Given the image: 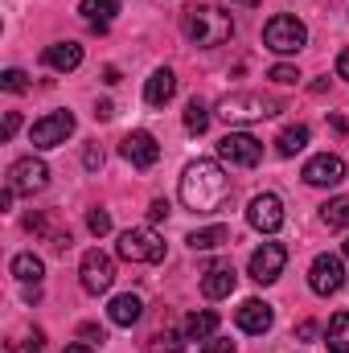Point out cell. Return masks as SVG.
I'll return each mask as SVG.
<instances>
[{
	"label": "cell",
	"instance_id": "37",
	"mask_svg": "<svg viewBox=\"0 0 349 353\" xmlns=\"http://www.w3.org/2000/svg\"><path fill=\"white\" fill-rule=\"evenodd\" d=\"M148 218H152V222H161V218H169V201H161V197H157V201L148 205Z\"/></svg>",
	"mask_w": 349,
	"mask_h": 353
},
{
	"label": "cell",
	"instance_id": "40",
	"mask_svg": "<svg viewBox=\"0 0 349 353\" xmlns=\"http://www.w3.org/2000/svg\"><path fill=\"white\" fill-rule=\"evenodd\" d=\"M300 337H304V341H308V337H317V325H312V321H304V325H300Z\"/></svg>",
	"mask_w": 349,
	"mask_h": 353
},
{
	"label": "cell",
	"instance_id": "32",
	"mask_svg": "<svg viewBox=\"0 0 349 353\" xmlns=\"http://www.w3.org/2000/svg\"><path fill=\"white\" fill-rule=\"evenodd\" d=\"M83 165H87L90 173H94V169H103V148H99V144H87V152H83Z\"/></svg>",
	"mask_w": 349,
	"mask_h": 353
},
{
	"label": "cell",
	"instance_id": "28",
	"mask_svg": "<svg viewBox=\"0 0 349 353\" xmlns=\"http://www.w3.org/2000/svg\"><path fill=\"white\" fill-rule=\"evenodd\" d=\"M148 353H185V345H181V337L177 333H157V337H148Z\"/></svg>",
	"mask_w": 349,
	"mask_h": 353
},
{
	"label": "cell",
	"instance_id": "1",
	"mask_svg": "<svg viewBox=\"0 0 349 353\" xmlns=\"http://www.w3.org/2000/svg\"><path fill=\"white\" fill-rule=\"evenodd\" d=\"M177 193H181L185 210H193V214H218L230 201L235 185H230V176H226V169L218 161H193L181 173V189Z\"/></svg>",
	"mask_w": 349,
	"mask_h": 353
},
{
	"label": "cell",
	"instance_id": "19",
	"mask_svg": "<svg viewBox=\"0 0 349 353\" xmlns=\"http://www.w3.org/2000/svg\"><path fill=\"white\" fill-rule=\"evenodd\" d=\"M173 94H177V74L169 70V66H161V70L148 74V83H144V99H148V107H165Z\"/></svg>",
	"mask_w": 349,
	"mask_h": 353
},
{
	"label": "cell",
	"instance_id": "13",
	"mask_svg": "<svg viewBox=\"0 0 349 353\" xmlns=\"http://www.w3.org/2000/svg\"><path fill=\"white\" fill-rule=\"evenodd\" d=\"M283 263H288V251H283L279 243H263L259 251L251 255L247 271H251L255 283H275V279L283 275Z\"/></svg>",
	"mask_w": 349,
	"mask_h": 353
},
{
	"label": "cell",
	"instance_id": "33",
	"mask_svg": "<svg viewBox=\"0 0 349 353\" xmlns=\"http://www.w3.org/2000/svg\"><path fill=\"white\" fill-rule=\"evenodd\" d=\"M201 353H235V341H226V337H210V341L201 345Z\"/></svg>",
	"mask_w": 349,
	"mask_h": 353
},
{
	"label": "cell",
	"instance_id": "12",
	"mask_svg": "<svg viewBox=\"0 0 349 353\" xmlns=\"http://www.w3.org/2000/svg\"><path fill=\"white\" fill-rule=\"evenodd\" d=\"M247 222H251L259 234H275V230L283 226V201H279L275 193H259V197H251V205H247Z\"/></svg>",
	"mask_w": 349,
	"mask_h": 353
},
{
	"label": "cell",
	"instance_id": "2",
	"mask_svg": "<svg viewBox=\"0 0 349 353\" xmlns=\"http://www.w3.org/2000/svg\"><path fill=\"white\" fill-rule=\"evenodd\" d=\"M181 29H185V37H189L193 46H201V50H214V46H222V41L235 37V21H230V12H222L218 4H193V8H185V12H181Z\"/></svg>",
	"mask_w": 349,
	"mask_h": 353
},
{
	"label": "cell",
	"instance_id": "43",
	"mask_svg": "<svg viewBox=\"0 0 349 353\" xmlns=\"http://www.w3.org/2000/svg\"><path fill=\"white\" fill-rule=\"evenodd\" d=\"M346 259H349V239H346Z\"/></svg>",
	"mask_w": 349,
	"mask_h": 353
},
{
	"label": "cell",
	"instance_id": "15",
	"mask_svg": "<svg viewBox=\"0 0 349 353\" xmlns=\"http://www.w3.org/2000/svg\"><path fill=\"white\" fill-rule=\"evenodd\" d=\"M235 321H239V329L243 333H267L271 329V321H275V312H271V304L267 300H243L239 304V312H235Z\"/></svg>",
	"mask_w": 349,
	"mask_h": 353
},
{
	"label": "cell",
	"instance_id": "34",
	"mask_svg": "<svg viewBox=\"0 0 349 353\" xmlns=\"http://www.w3.org/2000/svg\"><path fill=\"white\" fill-rule=\"evenodd\" d=\"M79 337H87V345H94V341L103 345V341H107V333H103L99 325H83V329H79Z\"/></svg>",
	"mask_w": 349,
	"mask_h": 353
},
{
	"label": "cell",
	"instance_id": "31",
	"mask_svg": "<svg viewBox=\"0 0 349 353\" xmlns=\"http://www.w3.org/2000/svg\"><path fill=\"white\" fill-rule=\"evenodd\" d=\"M0 87L8 90V94H25V90H29V79H25V70H4Z\"/></svg>",
	"mask_w": 349,
	"mask_h": 353
},
{
	"label": "cell",
	"instance_id": "41",
	"mask_svg": "<svg viewBox=\"0 0 349 353\" xmlns=\"http://www.w3.org/2000/svg\"><path fill=\"white\" fill-rule=\"evenodd\" d=\"M62 353H94V350H90L87 341H79V345H66V350H62Z\"/></svg>",
	"mask_w": 349,
	"mask_h": 353
},
{
	"label": "cell",
	"instance_id": "16",
	"mask_svg": "<svg viewBox=\"0 0 349 353\" xmlns=\"http://www.w3.org/2000/svg\"><path fill=\"white\" fill-rule=\"evenodd\" d=\"M46 66L50 70H62V74H70V70H79L83 66V46L79 41H54V46H46Z\"/></svg>",
	"mask_w": 349,
	"mask_h": 353
},
{
	"label": "cell",
	"instance_id": "3",
	"mask_svg": "<svg viewBox=\"0 0 349 353\" xmlns=\"http://www.w3.org/2000/svg\"><path fill=\"white\" fill-rule=\"evenodd\" d=\"M279 111H283V103L271 94H259V90H235L218 103V115L226 123H255V119H271Z\"/></svg>",
	"mask_w": 349,
	"mask_h": 353
},
{
	"label": "cell",
	"instance_id": "11",
	"mask_svg": "<svg viewBox=\"0 0 349 353\" xmlns=\"http://www.w3.org/2000/svg\"><path fill=\"white\" fill-rule=\"evenodd\" d=\"M119 157L132 165V169H152L161 161V144L152 132H128L123 144H119Z\"/></svg>",
	"mask_w": 349,
	"mask_h": 353
},
{
	"label": "cell",
	"instance_id": "22",
	"mask_svg": "<svg viewBox=\"0 0 349 353\" xmlns=\"http://www.w3.org/2000/svg\"><path fill=\"white\" fill-rule=\"evenodd\" d=\"M304 144H308V128H304V123H288V128L275 136V152H279V157H296V152H304Z\"/></svg>",
	"mask_w": 349,
	"mask_h": 353
},
{
	"label": "cell",
	"instance_id": "38",
	"mask_svg": "<svg viewBox=\"0 0 349 353\" xmlns=\"http://www.w3.org/2000/svg\"><path fill=\"white\" fill-rule=\"evenodd\" d=\"M337 79H346V83H349V50L337 54Z\"/></svg>",
	"mask_w": 349,
	"mask_h": 353
},
{
	"label": "cell",
	"instance_id": "21",
	"mask_svg": "<svg viewBox=\"0 0 349 353\" xmlns=\"http://www.w3.org/2000/svg\"><path fill=\"white\" fill-rule=\"evenodd\" d=\"M214 333H218V312L201 308V312L185 316V341H210Z\"/></svg>",
	"mask_w": 349,
	"mask_h": 353
},
{
	"label": "cell",
	"instance_id": "29",
	"mask_svg": "<svg viewBox=\"0 0 349 353\" xmlns=\"http://www.w3.org/2000/svg\"><path fill=\"white\" fill-rule=\"evenodd\" d=\"M267 79H271L275 87H296V83H300V70H296V66H288V62H279V66H271V70H267Z\"/></svg>",
	"mask_w": 349,
	"mask_h": 353
},
{
	"label": "cell",
	"instance_id": "23",
	"mask_svg": "<svg viewBox=\"0 0 349 353\" xmlns=\"http://www.w3.org/2000/svg\"><path fill=\"white\" fill-rule=\"evenodd\" d=\"M12 275H17L21 283H37V288H41V279H46V263H41L33 251H25V255L12 259Z\"/></svg>",
	"mask_w": 349,
	"mask_h": 353
},
{
	"label": "cell",
	"instance_id": "24",
	"mask_svg": "<svg viewBox=\"0 0 349 353\" xmlns=\"http://www.w3.org/2000/svg\"><path fill=\"white\" fill-rule=\"evenodd\" d=\"M325 345L329 353H349V312H337L325 329Z\"/></svg>",
	"mask_w": 349,
	"mask_h": 353
},
{
	"label": "cell",
	"instance_id": "18",
	"mask_svg": "<svg viewBox=\"0 0 349 353\" xmlns=\"http://www.w3.org/2000/svg\"><path fill=\"white\" fill-rule=\"evenodd\" d=\"M107 316H111V325H119V329H132V325L144 316V300H140L136 292H123V296H115V300L107 304Z\"/></svg>",
	"mask_w": 349,
	"mask_h": 353
},
{
	"label": "cell",
	"instance_id": "30",
	"mask_svg": "<svg viewBox=\"0 0 349 353\" xmlns=\"http://www.w3.org/2000/svg\"><path fill=\"white\" fill-rule=\"evenodd\" d=\"M87 230L94 234V239H103V234L111 230V214H107V210H90L87 214Z\"/></svg>",
	"mask_w": 349,
	"mask_h": 353
},
{
	"label": "cell",
	"instance_id": "17",
	"mask_svg": "<svg viewBox=\"0 0 349 353\" xmlns=\"http://www.w3.org/2000/svg\"><path fill=\"white\" fill-rule=\"evenodd\" d=\"M235 292V267L230 263H214L201 275V296L206 300H226Z\"/></svg>",
	"mask_w": 349,
	"mask_h": 353
},
{
	"label": "cell",
	"instance_id": "7",
	"mask_svg": "<svg viewBox=\"0 0 349 353\" xmlns=\"http://www.w3.org/2000/svg\"><path fill=\"white\" fill-rule=\"evenodd\" d=\"M50 185V165L41 157H21L12 169H8V189L21 193V197H33Z\"/></svg>",
	"mask_w": 349,
	"mask_h": 353
},
{
	"label": "cell",
	"instance_id": "42",
	"mask_svg": "<svg viewBox=\"0 0 349 353\" xmlns=\"http://www.w3.org/2000/svg\"><path fill=\"white\" fill-rule=\"evenodd\" d=\"M235 4H243V8H255V4H259V0H235Z\"/></svg>",
	"mask_w": 349,
	"mask_h": 353
},
{
	"label": "cell",
	"instance_id": "9",
	"mask_svg": "<svg viewBox=\"0 0 349 353\" xmlns=\"http://www.w3.org/2000/svg\"><path fill=\"white\" fill-rule=\"evenodd\" d=\"M346 283V267H341V255H317L312 267H308V288L317 296H337Z\"/></svg>",
	"mask_w": 349,
	"mask_h": 353
},
{
	"label": "cell",
	"instance_id": "36",
	"mask_svg": "<svg viewBox=\"0 0 349 353\" xmlns=\"http://www.w3.org/2000/svg\"><path fill=\"white\" fill-rule=\"evenodd\" d=\"M17 128H21V115H17V111H8V115H4V140H12V136H17Z\"/></svg>",
	"mask_w": 349,
	"mask_h": 353
},
{
	"label": "cell",
	"instance_id": "14",
	"mask_svg": "<svg viewBox=\"0 0 349 353\" xmlns=\"http://www.w3.org/2000/svg\"><path fill=\"white\" fill-rule=\"evenodd\" d=\"M341 176H346V165H341V157H333V152H321V157H312V161L304 165V181H308V185H321V189H333Z\"/></svg>",
	"mask_w": 349,
	"mask_h": 353
},
{
	"label": "cell",
	"instance_id": "4",
	"mask_svg": "<svg viewBox=\"0 0 349 353\" xmlns=\"http://www.w3.org/2000/svg\"><path fill=\"white\" fill-rule=\"evenodd\" d=\"M304 41H308V29H304L300 17L279 12V17H271L263 25V46L271 54H296V50H304Z\"/></svg>",
	"mask_w": 349,
	"mask_h": 353
},
{
	"label": "cell",
	"instance_id": "27",
	"mask_svg": "<svg viewBox=\"0 0 349 353\" xmlns=\"http://www.w3.org/2000/svg\"><path fill=\"white\" fill-rule=\"evenodd\" d=\"M185 128H189L193 136H201V132L210 128V107H206L201 99H189V103H185Z\"/></svg>",
	"mask_w": 349,
	"mask_h": 353
},
{
	"label": "cell",
	"instance_id": "39",
	"mask_svg": "<svg viewBox=\"0 0 349 353\" xmlns=\"http://www.w3.org/2000/svg\"><path fill=\"white\" fill-rule=\"evenodd\" d=\"M103 83L115 87V83H119V66H107V70H103Z\"/></svg>",
	"mask_w": 349,
	"mask_h": 353
},
{
	"label": "cell",
	"instance_id": "5",
	"mask_svg": "<svg viewBox=\"0 0 349 353\" xmlns=\"http://www.w3.org/2000/svg\"><path fill=\"white\" fill-rule=\"evenodd\" d=\"M115 251H119V259H128V263H161V259H165V243H161V234H157L152 226H132V230H123Z\"/></svg>",
	"mask_w": 349,
	"mask_h": 353
},
{
	"label": "cell",
	"instance_id": "25",
	"mask_svg": "<svg viewBox=\"0 0 349 353\" xmlns=\"http://www.w3.org/2000/svg\"><path fill=\"white\" fill-rule=\"evenodd\" d=\"M222 243H230V230H226V226H210V230H193V234H189V247H193V251H214V247H222Z\"/></svg>",
	"mask_w": 349,
	"mask_h": 353
},
{
	"label": "cell",
	"instance_id": "20",
	"mask_svg": "<svg viewBox=\"0 0 349 353\" xmlns=\"http://www.w3.org/2000/svg\"><path fill=\"white\" fill-rule=\"evenodd\" d=\"M79 12L90 29H107L119 12V0H79Z\"/></svg>",
	"mask_w": 349,
	"mask_h": 353
},
{
	"label": "cell",
	"instance_id": "35",
	"mask_svg": "<svg viewBox=\"0 0 349 353\" xmlns=\"http://www.w3.org/2000/svg\"><path fill=\"white\" fill-rule=\"evenodd\" d=\"M111 115H115V103L111 99H99L94 103V119H111Z\"/></svg>",
	"mask_w": 349,
	"mask_h": 353
},
{
	"label": "cell",
	"instance_id": "8",
	"mask_svg": "<svg viewBox=\"0 0 349 353\" xmlns=\"http://www.w3.org/2000/svg\"><path fill=\"white\" fill-rule=\"evenodd\" d=\"M79 279H83V292L90 296H103V292H111V283H115V263H111V255H103L99 247L83 255V267H79Z\"/></svg>",
	"mask_w": 349,
	"mask_h": 353
},
{
	"label": "cell",
	"instance_id": "26",
	"mask_svg": "<svg viewBox=\"0 0 349 353\" xmlns=\"http://www.w3.org/2000/svg\"><path fill=\"white\" fill-rule=\"evenodd\" d=\"M321 222L333 226V230H346L349 226V197H333V201H325V205H321Z\"/></svg>",
	"mask_w": 349,
	"mask_h": 353
},
{
	"label": "cell",
	"instance_id": "6",
	"mask_svg": "<svg viewBox=\"0 0 349 353\" xmlns=\"http://www.w3.org/2000/svg\"><path fill=\"white\" fill-rule=\"evenodd\" d=\"M218 157L226 165H235V169H255L263 161V144L255 136H247V132H226L218 140Z\"/></svg>",
	"mask_w": 349,
	"mask_h": 353
},
{
	"label": "cell",
	"instance_id": "10",
	"mask_svg": "<svg viewBox=\"0 0 349 353\" xmlns=\"http://www.w3.org/2000/svg\"><path fill=\"white\" fill-rule=\"evenodd\" d=\"M70 132H74V115L70 111H50L46 119L33 123L29 140H33V148H58V144H66Z\"/></svg>",
	"mask_w": 349,
	"mask_h": 353
}]
</instances>
